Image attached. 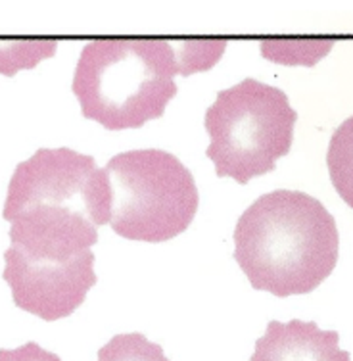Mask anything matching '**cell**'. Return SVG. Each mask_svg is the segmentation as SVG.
I'll list each match as a JSON object with an SVG mask.
<instances>
[{"label":"cell","instance_id":"obj_1","mask_svg":"<svg viewBox=\"0 0 353 361\" xmlns=\"http://www.w3.org/2000/svg\"><path fill=\"white\" fill-rule=\"evenodd\" d=\"M340 236L330 212L298 190L259 196L235 227V259L256 290L309 294L336 267Z\"/></svg>","mask_w":353,"mask_h":361},{"label":"cell","instance_id":"obj_2","mask_svg":"<svg viewBox=\"0 0 353 361\" xmlns=\"http://www.w3.org/2000/svg\"><path fill=\"white\" fill-rule=\"evenodd\" d=\"M177 73L188 75L171 42L102 39L81 50L71 89L85 118L125 131L163 116Z\"/></svg>","mask_w":353,"mask_h":361},{"label":"cell","instance_id":"obj_3","mask_svg":"<svg viewBox=\"0 0 353 361\" xmlns=\"http://www.w3.org/2000/svg\"><path fill=\"white\" fill-rule=\"evenodd\" d=\"M298 114L283 90L257 79L217 92L206 111L208 158L219 177L246 185L269 173L290 152Z\"/></svg>","mask_w":353,"mask_h":361},{"label":"cell","instance_id":"obj_4","mask_svg":"<svg viewBox=\"0 0 353 361\" xmlns=\"http://www.w3.org/2000/svg\"><path fill=\"white\" fill-rule=\"evenodd\" d=\"M110 185V227L142 243H166L188 229L198 188L188 167L158 148L113 156L104 167Z\"/></svg>","mask_w":353,"mask_h":361},{"label":"cell","instance_id":"obj_5","mask_svg":"<svg viewBox=\"0 0 353 361\" xmlns=\"http://www.w3.org/2000/svg\"><path fill=\"white\" fill-rule=\"evenodd\" d=\"M29 209L87 217L97 227L110 223V185L104 167L71 148H39L16 167L2 217L8 223Z\"/></svg>","mask_w":353,"mask_h":361},{"label":"cell","instance_id":"obj_6","mask_svg":"<svg viewBox=\"0 0 353 361\" xmlns=\"http://www.w3.org/2000/svg\"><path fill=\"white\" fill-rule=\"evenodd\" d=\"M2 279L10 285L14 304L42 321L70 317L97 285L94 254L75 257L31 256L8 246Z\"/></svg>","mask_w":353,"mask_h":361},{"label":"cell","instance_id":"obj_7","mask_svg":"<svg viewBox=\"0 0 353 361\" xmlns=\"http://www.w3.org/2000/svg\"><path fill=\"white\" fill-rule=\"evenodd\" d=\"M340 348L336 331H321L313 321H269L265 334L257 338L249 361H349Z\"/></svg>","mask_w":353,"mask_h":361},{"label":"cell","instance_id":"obj_8","mask_svg":"<svg viewBox=\"0 0 353 361\" xmlns=\"http://www.w3.org/2000/svg\"><path fill=\"white\" fill-rule=\"evenodd\" d=\"M326 166L340 198L353 208V116L334 131L326 152Z\"/></svg>","mask_w":353,"mask_h":361},{"label":"cell","instance_id":"obj_9","mask_svg":"<svg viewBox=\"0 0 353 361\" xmlns=\"http://www.w3.org/2000/svg\"><path fill=\"white\" fill-rule=\"evenodd\" d=\"M56 41H0V73L12 77L54 56Z\"/></svg>","mask_w":353,"mask_h":361},{"label":"cell","instance_id":"obj_10","mask_svg":"<svg viewBox=\"0 0 353 361\" xmlns=\"http://www.w3.org/2000/svg\"><path fill=\"white\" fill-rule=\"evenodd\" d=\"M98 361H169L163 350L140 333L113 336L98 350Z\"/></svg>","mask_w":353,"mask_h":361},{"label":"cell","instance_id":"obj_11","mask_svg":"<svg viewBox=\"0 0 353 361\" xmlns=\"http://www.w3.org/2000/svg\"><path fill=\"white\" fill-rule=\"evenodd\" d=\"M0 361H62L56 354L39 346L37 342H27L14 350H0Z\"/></svg>","mask_w":353,"mask_h":361}]
</instances>
